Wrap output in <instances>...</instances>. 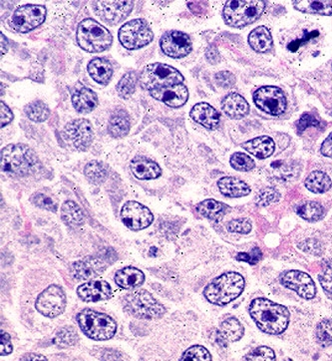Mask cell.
Here are the masks:
<instances>
[{
	"instance_id": "1",
	"label": "cell",
	"mask_w": 332,
	"mask_h": 361,
	"mask_svg": "<svg viewBox=\"0 0 332 361\" xmlns=\"http://www.w3.org/2000/svg\"><path fill=\"white\" fill-rule=\"evenodd\" d=\"M250 314L258 328L267 335H281L290 323V314L287 307L267 298L251 301Z\"/></svg>"
},
{
	"instance_id": "2",
	"label": "cell",
	"mask_w": 332,
	"mask_h": 361,
	"mask_svg": "<svg viewBox=\"0 0 332 361\" xmlns=\"http://www.w3.org/2000/svg\"><path fill=\"white\" fill-rule=\"evenodd\" d=\"M244 280L239 273L230 271L223 273L220 277L210 282L204 291L210 303L216 305H226L230 301L236 300L243 293Z\"/></svg>"
},
{
	"instance_id": "3",
	"label": "cell",
	"mask_w": 332,
	"mask_h": 361,
	"mask_svg": "<svg viewBox=\"0 0 332 361\" xmlns=\"http://www.w3.org/2000/svg\"><path fill=\"white\" fill-rule=\"evenodd\" d=\"M38 160L26 145L10 144L2 149L1 169L6 173L25 176L35 171Z\"/></svg>"
},
{
	"instance_id": "4",
	"label": "cell",
	"mask_w": 332,
	"mask_h": 361,
	"mask_svg": "<svg viewBox=\"0 0 332 361\" xmlns=\"http://www.w3.org/2000/svg\"><path fill=\"white\" fill-rule=\"evenodd\" d=\"M266 1L262 0H232L226 3L223 18L226 24L234 29H242L257 22L266 8Z\"/></svg>"
},
{
	"instance_id": "5",
	"label": "cell",
	"mask_w": 332,
	"mask_h": 361,
	"mask_svg": "<svg viewBox=\"0 0 332 361\" xmlns=\"http://www.w3.org/2000/svg\"><path fill=\"white\" fill-rule=\"evenodd\" d=\"M76 39L78 45L89 53L105 51L113 41L110 31L92 18H86L78 24Z\"/></svg>"
},
{
	"instance_id": "6",
	"label": "cell",
	"mask_w": 332,
	"mask_h": 361,
	"mask_svg": "<svg viewBox=\"0 0 332 361\" xmlns=\"http://www.w3.org/2000/svg\"><path fill=\"white\" fill-rule=\"evenodd\" d=\"M82 332L89 339L103 342L114 337L117 323L112 317L93 310H83L77 316Z\"/></svg>"
},
{
	"instance_id": "7",
	"label": "cell",
	"mask_w": 332,
	"mask_h": 361,
	"mask_svg": "<svg viewBox=\"0 0 332 361\" xmlns=\"http://www.w3.org/2000/svg\"><path fill=\"white\" fill-rule=\"evenodd\" d=\"M142 86L152 91L172 85L182 84L184 76L176 68L164 63H152L147 65L140 76Z\"/></svg>"
},
{
	"instance_id": "8",
	"label": "cell",
	"mask_w": 332,
	"mask_h": 361,
	"mask_svg": "<svg viewBox=\"0 0 332 361\" xmlns=\"http://www.w3.org/2000/svg\"><path fill=\"white\" fill-rule=\"evenodd\" d=\"M125 307L134 316L145 319H159L166 312L164 305L147 291L127 294Z\"/></svg>"
},
{
	"instance_id": "9",
	"label": "cell",
	"mask_w": 332,
	"mask_h": 361,
	"mask_svg": "<svg viewBox=\"0 0 332 361\" xmlns=\"http://www.w3.org/2000/svg\"><path fill=\"white\" fill-rule=\"evenodd\" d=\"M118 38L121 45L129 50L140 49L151 43L154 34L145 19H133L120 29Z\"/></svg>"
},
{
	"instance_id": "10",
	"label": "cell",
	"mask_w": 332,
	"mask_h": 361,
	"mask_svg": "<svg viewBox=\"0 0 332 361\" xmlns=\"http://www.w3.org/2000/svg\"><path fill=\"white\" fill-rule=\"evenodd\" d=\"M45 6L27 4L16 9L10 18V26L16 32L26 33L40 26L45 22Z\"/></svg>"
},
{
	"instance_id": "11",
	"label": "cell",
	"mask_w": 332,
	"mask_h": 361,
	"mask_svg": "<svg viewBox=\"0 0 332 361\" xmlns=\"http://www.w3.org/2000/svg\"><path fill=\"white\" fill-rule=\"evenodd\" d=\"M62 135L67 143L78 151L87 150L94 139L93 128L87 119H75L69 122Z\"/></svg>"
},
{
	"instance_id": "12",
	"label": "cell",
	"mask_w": 332,
	"mask_h": 361,
	"mask_svg": "<svg viewBox=\"0 0 332 361\" xmlns=\"http://www.w3.org/2000/svg\"><path fill=\"white\" fill-rule=\"evenodd\" d=\"M255 105L262 111L273 116L285 113L287 99L281 89L276 86H264L253 94Z\"/></svg>"
},
{
	"instance_id": "13",
	"label": "cell",
	"mask_w": 332,
	"mask_h": 361,
	"mask_svg": "<svg viewBox=\"0 0 332 361\" xmlns=\"http://www.w3.org/2000/svg\"><path fill=\"white\" fill-rule=\"evenodd\" d=\"M66 296L63 289L58 286L48 287L40 294L36 300V310L45 316H58L66 307Z\"/></svg>"
},
{
	"instance_id": "14",
	"label": "cell",
	"mask_w": 332,
	"mask_h": 361,
	"mask_svg": "<svg viewBox=\"0 0 332 361\" xmlns=\"http://www.w3.org/2000/svg\"><path fill=\"white\" fill-rule=\"evenodd\" d=\"M92 8L97 16H99L103 22L108 24L116 25L130 15L134 8V2L95 1L92 2Z\"/></svg>"
},
{
	"instance_id": "15",
	"label": "cell",
	"mask_w": 332,
	"mask_h": 361,
	"mask_svg": "<svg viewBox=\"0 0 332 361\" xmlns=\"http://www.w3.org/2000/svg\"><path fill=\"white\" fill-rule=\"evenodd\" d=\"M122 222L132 231L146 229L153 223L154 216L144 204L129 201L121 210Z\"/></svg>"
},
{
	"instance_id": "16",
	"label": "cell",
	"mask_w": 332,
	"mask_h": 361,
	"mask_svg": "<svg viewBox=\"0 0 332 361\" xmlns=\"http://www.w3.org/2000/svg\"><path fill=\"white\" fill-rule=\"evenodd\" d=\"M280 282L283 287L292 289L306 300H311L317 294L315 282L303 271H288L281 275Z\"/></svg>"
},
{
	"instance_id": "17",
	"label": "cell",
	"mask_w": 332,
	"mask_h": 361,
	"mask_svg": "<svg viewBox=\"0 0 332 361\" xmlns=\"http://www.w3.org/2000/svg\"><path fill=\"white\" fill-rule=\"evenodd\" d=\"M160 45L166 55L175 59L183 58L192 51L190 36L181 31L166 32L161 38Z\"/></svg>"
},
{
	"instance_id": "18",
	"label": "cell",
	"mask_w": 332,
	"mask_h": 361,
	"mask_svg": "<svg viewBox=\"0 0 332 361\" xmlns=\"http://www.w3.org/2000/svg\"><path fill=\"white\" fill-rule=\"evenodd\" d=\"M152 97L161 101L164 104L172 108H179L186 104L189 99V90L186 85H172L164 88L150 91Z\"/></svg>"
},
{
	"instance_id": "19",
	"label": "cell",
	"mask_w": 332,
	"mask_h": 361,
	"mask_svg": "<svg viewBox=\"0 0 332 361\" xmlns=\"http://www.w3.org/2000/svg\"><path fill=\"white\" fill-rule=\"evenodd\" d=\"M77 294L85 303H96L109 300L112 296V289L105 280H90L78 287Z\"/></svg>"
},
{
	"instance_id": "20",
	"label": "cell",
	"mask_w": 332,
	"mask_h": 361,
	"mask_svg": "<svg viewBox=\"0 0 332 361\" xmlns=\"http://www.w3.org/2000/svg\"><path fill=\"white\" fill-rule=\"evenodd\" d=\"M107 266L98 257H85L72 266L73 277L79 280L94 279L104 273Z\"/></svg>"
},
{
	"instance_id": "21",
	"label": "cell",
	"mask_w": 332,
	"mask_h": 361,
	"mask_svg": "<svg viewBox=\"0 0 332 361\" xmlns=\"http://www.w3.org/2000/svg\"><path fill=\"white\" fill-rule=\"evenodd\" d=\"M191 118L196 123L207 129H214L220 124L221 117L219 112L207 103H198L191 110Z\"/></svg>"
},
{
	"instance_id": "22",
	"label": "cell",
	"mask_w": 332,
	"mask_h": 361,
	"mask_svg": "<svg viewBox=\"0 0 332 361\" xmlns=\"http://www.w3.org/2000/svg\"><path fill=\"white\" fill-rule=\"evenodd\" d=\"M221 108L227 116L232 119H242L250 112V105L243 96L237 93H230L221 101Z\"/></svg>"
},
{
	"instance_id": "23",
	"label": "cell",
	"mask_w": 332,
	"mask_h": 361,
	"mask_svg": "<svg viewBox=\"0 0 332 361\" xmlns=\"http://www.w3.org/2000/svg\"><path fill=\"white\" fill-rule=\"evenodd\" d=\"M130 168L134 176L140 180H153L162 174L160 166L145 157L134 158Z\"/></svg>"
},
{
	"instance_id": "24",
	"label": "cell",
	"mask_w": 332,
	"mask_h": 361,
	"mask_svg": "<svg viewBox=\"0 0 332 361\" xmlns=\"http://www.w3.org/2000/svg\"><path fill=\"white\" fill-rule=\"evenodd\" d=\"M243 148L255 157L267 159L273 155L274 149H276V144H274L271 138L267 137V136H262V137H257L246 142L243 144Z\"/></svg>"
},
{
	"instance_id": "25",
	"label": "cell",
	"mask_w": 332,
	"mask_h": 361,
	"mask_svg": "<svg viewBox=\"0 0 332 361\" xmlns=\"http://www.w3.org/2000/svg\"><path fill=\"white\" fill-rule=\"evenodd\" d=\"M219 188L223 196L241 198L250 195L251 188L248 184L235 177H225L218 182Z\"/></svg>"
},
{
	"instance_id": "26",
	"label": "cell",
	"mask_w": 332,
	"mask_h": 361,
	"mask_svg": "<svg viewBox=\"0 0 332 361\" xmlns=\"http://www.w3.org/2000/svg\"><path fill=\"white\" fill-rule=\"evenodd\" d=\"M72 104L76 111L79 113H90L98 106V97L93 91L83 87L79 90L74 92Z\"/></svg>"
},
{
	"instance_id": "27",
	"label": "cell",
	"mask_w": 332,
	"mask_h": 361,
	"mask_svg": "<svg viewBox=\"0 0 332 361\" xmlns=\"http://www.w3.org/2000/svg\"><path fill=\"white\" fill-rule=\"evenodd\" d=\"M145 275L142 271L133 266H127L117 271L115 275V282L122 289H134L140 287L144 282Z\"/></svg>"
},
{
	"instance_id": "28",
	"label": "cell",
	"mask_w": 332,
	"mask_h": 361,
	"mask_svg": "<svg viewBox=\"0 0 332 361\" xmlns=\"http://www.w3.org/2000/svg\"><path fill=\"white\" fill-rule=\"evenodd\" d=\"M131 128V119L125 110H116L109 119L108 131L114 138H123L128 134Z\"/></svg>"
},
{
	"instance_id": "29",
	"label": "cell",
	"mask_w": 332,
	"mask_h": 361,
	"mask_svg": "<svg viewBox=\"0 0 332 361\" xmlns=\"http://www.w3.org/2000/svg\"><path fill=\"white\" fill-rule=\"evenodd\" d=\"M88 72L92 79L99 84L106 85L113 74L112 65L105 58H94L89 62Z\"/></svg>"
},
{
	"instance_id": "30",
	"label": "cell",
	"mask_w": 332,
	"mask_h": 361,
	"mask_svg": "<svg viewBox=\"0 0 332 361\" xmlns=\"http://www.w3.org/2000/svg\"><path fill=\"white\" fill-rule=\"evenodd\" d=\"M248 43L255 52L266 53L273 47V38L267 27L260 26L251 32Z\"/></svg>"
},
{
	"instance_id": "31",
	"label": "cell",
	"mask_w": 332,
	"mask_h": 361,
	"mask_svg": "<svg viewBox=\"0 0 332 361\" xmlns=\"http://www.w3.org/2000/svg\"><path fill=\"white\" fill-rule=\"evenodd\" d=\"M294 6L301 13H311V15H319L329 16L332 15V2L329 0H297L294 1Z\"/></svg>"
},
{
	"instance_id": "32",
	"label": "cell",
	"mask_w": 332,
	"mask_h": 361,
	"mask_svg": "<svg viewBox=\"0 0 332 361\" xmlns=\"http://www.w3.org/2000/svg\"><path fill=\"white\" fill-rule=\"evenodd\" d=\"M244 326L235 317L226 319L221 323L220 335L226 342H239L244 337Z\"/></svg>"
},
{
	"instance_id": "33",
	"label": "cell",
	"mask_w": 332,
	"mask_h": 361,
	"mask_svg": "<svg viewBox=\"0 0 332 361\" xmlns=\"http://www.w3.org/2000/svg\"><path fill=\"white\" fill-rule=\"evenodd\" d=\"M61 217L64 223L70 227H78L84 224V214L81 208L72 201H66L62 204Z\"/></svg>"
},
{
	"instance_id": "34",
	"label": "cell",
	"mask_w": 332,
	"mask_h": 361,
	"mask_svg": "<svg viewBox=\"0 0 332 361\" xmlns=\"http://www.w3.org/2000/svg\"><path fill=\"white\" fill-rule=\"evenodd\" d=\"M332 182L329 175L322 171H315L306 178V187L315 194H324L331 190Z\"/></svg>"
},
{
	"instance_id": "35",
	"label": "cell",
	"mask_w": 332,
	"mask_h": 361,
	"mask_svg": "<svg viewBox=\"0 0 332 361\" xmlns=\"http://www.w3.org/2000/svg\"><path fill=\"white\" fill-rule=\"evenodd\" d=\"M227 207L216 200H205L197 206L198 213L212 220H220L225 215Z\"/></svg>"
},
{
	"instance_id": "36",
	"label": "cell",
	"mask_w": 332,
	"mask_h": 361,
	"mask_svg": "<svg viewBox=\"0 0 332 361\" xmlns=\"http://www.w3.org/2000/svg\"><path fill=\"white\" fill-rule=\"evenodd\" d=\"M297 213L303 220H308V222H317L324 218V209L317 202L308 201L303 202L297 207Z\"/></svg>"
},
{
	"instance_id": "37",
	"label": "cell",
	"mask_w": 332,
	"mask_h": 361,
	"mask_svg": "<svg viewBox=\"0 0 332 361\" xmlns=\"http://www.w3.org/2000/svg\"><path fill=\"white\" fill-rule=\"evenodd\" d=\"M25 114L30 120L34 122H45L50 115L49 108L42 101H33L25 107Z\"/></svg>"
},
{
	"instance_id": "38",
	"label": "cell",
	"mask_w": 332,
	"mask_h": 361,
	"mask_svg": "<svg viewBox=\"0 0 332 361\" xmlns=\"http://www.w3.org/2000/svg\"><path fill=\"white\" fill-rule=\"evenodd\" d=\"M315 339L317 344L322 347L332 346V321L324 319L317 324L315 328Z\"/></svg>"
},
{
	"instance_id": "39",
	"label": "cell",
	"mask_w": 332,
	"mask_h": 361,
	"mask_svg": "<svg viewBox=\"0 0 332 361\" xmlns=\"http://www.w3.org/2000/svg\"><path fill=\"white\" fill-rule=\"evenodd\" d=\"M84 173L90 181L100 184L107 178L108 172L102 163L92 161L85 166Z\"/></svg>"
},
{
	"instance_id": "40",
	"label": "cell",
	"mask_w": 332,
	"mask_h": 361,
	"mask_svg": "<svg viewBox=\"0 0 332 361\" xmlns=\"http://www.w3.org/2000/svg\"><path fill=\"white\" fill-rule=\"evenodd\" d=\"M137 83V75L134 72H129L121 78L117 84V91L122 98L128 99L133 95Z\"/></svg>"
},
{
	"instance_id": "41",
	"label": "cell",
	"mask_w": 332,
	"mask_h": 361,
	"mask_svg": "<svg viewBox=\"0 0 332 361\" xmlns=\"http://www.w3.org/2000/svg\"><path fill=\"white\" fill-rule=\"evenodd\" d=\"M78 342V335L73 328H64L60 330L53 339L55 346L65 348V347L72 346Z\"/></svg>"
},
{
	"instance_id": "42",
	"label": "cell",
	"mask_w": 332,
	"mask_h": 361,
	"mask_svg": "<svg viewBox=\"0 0 332 361\" xmlns=\"http://www.w3.org/2000/svg\"><path fill=\"white\" fill-rule=\"evenodd\" d=\"M179 361H213V360L206 347L193 346L184 351Z\"/></svg>"
},
{
	"instance_id": "43",
	"label": "cell",
	"mask_w": 332,
	"mask_h": 361,
	"mask_svg": "<svg viewBox=\"0 0 332 361\" xmlns=\"http://www.w3.org/2000/svg\"><path fill=\"white\" fill-rule=\"evenodd\" d=\"M274 349L267 346H260L253 349L244 358V361H276Z\"/></svg>"
},
{
	"instance_id": "44",
	"label": "cell",
	"mask_w": 332,
	"mask_h": 361,
	"mask_svg": "<svg viewBox=\"0 0 332 361\" xmlns=\"http://www.w3.org/2000/svg\"><path fill=\"white\" fill-rule=\"evenodd\" d=\"M230 166L237 171L248 172L255 168V161L244 153H236L230 158Z\"/></svg>"
},
{
	"instance_id": "45",
	"label": "cell",
	"mask_w": 332,
	"mask_h": 361,
	"mask_svg": "<svg viewBox=\"0 0 332 361\" xmlns=\"http://www.w3.org/2000/svg\"><path fill=\"white\" fill-rule=\"evenodd\" d=\"M280 195L274 188H264L255 197V204L260 207H267L276 203L280 200Z\"/></svg>"
},
{
	"instance_id": "46",
	"label": "cell",
	"mask_w": 332,
	"mask_h": 361,
	"mask_svg": "<svg viewBox=\"0 0 332 361\" xmlns=\"http://www.w3.org/2000/svg\"><path fill=\"white\" fill-rule=\"evenodd\" d=\"M31 202L35 206L40 209H45V210L50 211H56L57 204L53 201L52 198L48 197L47 195L43 194V193H36L33 196L31 197Z\"/></svg>"
},
{
	"instance_id": "47",
	"label": "cell",
	"mask_w": 332,
	"mask_h": 361,
	"mask_svg": "<svg viewBox=\"0 0 332 361\" xmlns=\"http://www.w3.org/2000/svg\"><path fill=\"white\" fill-rule=\"evenodd\" d=\"M227 229L230 233L246 234L251 231V223L248 218H237V220H230L227 225Z\"/></svg>"
},
{
	"instance_id": "48",
	"label": "cell",
	"mask_w": 332,
	"mask_h": 361,
	"mask_svg": "<svg viewBox=\"0 0 332 361\" xmlns=\"http://www.w3.org/2000/svg\"><path fill=\"white\" fill-rule=\"evenodd\" d=\"M318 280L325 291L332 293V264H325L324 270L318 275Z\"/></svg>"
},
{
	"instance_id": "49",
	"label": "cell",
	"mask_w": 332,
	"mask_h": 361,
	"mask_svg": "<svg viewBox=\"0 0 332 361\" xmlns=\"http://www.w3.org/2000/svg\"><path fill=\"white\" fill-rule=\"evenodd\" d=\"M214 79L219 86L223 87V88H230L236 83V77L229 71H221V72L216 73Z\"/></svg>"
},
{
	"instance_id": "50",
	"label": "cell",
	"mask_w": 332,
	"mask_h": 361,
	"mask_svg": "<svg viewBox=\"0 0 332 361\" xmlns=\"http://www.w3.org/2000/svg\"><path fill=\"white\" fill-rule=\"evenodd\" d=\"M308 127H320V123L311 115L304 114L297 122V129L299 132H303Z\"/></svg>"
},
{
	"instance_id": "51",
	"label": "cell",
	"mask_w": 332,
	"mask_h": 361,
	"mask_svg": "<svg viewBox=\"0 0 332 361\" xmlns=\"http://www.w3.org/2000/svg\"><path fill=\"white\" fill-rule=\"evenodd\" d=\"M262 257V252L258 248H253L248 254H239L237 256V261L246 262L250 264H255Z\"/></svg>"
},
{
	"instance_id": "52",
	"label": "cell",
	"mask_w": 332,
	"mask_h": 361,
	"mask_svg": "<svg viewBox=\"0 0 332 361\" xmlns=\"http://www.w3.org/2000/svg\"><path fill=\"white\" fill-rule=\"evenodd\" d=\"M13 346L11 344L10 335L1 331V339H0V353L2 356L8 355L13 353Z\"/></svg>"
},
{
	"instance_id": "53",
	"label": "cell",
	"mask_w": 332,
	"mask_h": 361,
	"mask_svg": "<svg viewBox=\"0 0 332 361\" xmlns=\"http://www.w3.org/2000/svg\"><path fill=\"white\" fill-rule=\"evenodd\" d=\"M0 114H1V127H4V126L10 123L13 120V117H15L13 111L3 102H1V113Z\"/></svg>"
},
{
	"instance_id": "54",
	"label": "cell",
	"mask_w": 332,
	"mask_h": 361,
	"mask_svg": "<svg viewBox=\"0 0 332 361\" xmlns=\"http://www.w3.org/2000/svg\"><path fill=\"white\" fill-rule=\"evenodd\" d=\"M320 151L325 157H332V133L324 140Z\"/></svg>"
},
{
	"instance_id": "55",
	"label": "cell",
	"mask_w": 332,
	"mask_h": 361,
	"mask_svg": "<svg viewBox=\"0 0 332 361\" xmlns=\"http://www.w3.org/2000/svg\"><path fill=\"white\" fill-rule=\"evenodd\" d=\"M19 361H47L45 356L38 353H27Z\"/></svg>"
},
{
	"instance_id": "56",
	"label": "cell",
	"mask_w": 332,
	"mask_h": 361,
	"mask_svg": "<svg viewBox=\"0 0 332 361\" xmlns=\"http://www.w3.org/2000/svg\"><path fill=\"white\" fill-rule=\"evenodd\" d=\"M207 61L212 62V63H216L220 61V56H219L218 50L214 47H210L207 52Z\"/></svg>"
},
{
	"instance_id": "57",
	"label": "cell",
	"mask_w": 332,
	"mask_h": 361,
	"mask_svg": "<svg viewBox=\"0 0 332 361\" xmlns=\"http://www.w3.org/2000/svg\"><path fill=\"white\" fill-rule=\"evenodd\" d=\"M8 40H6V36L1 33V54H6V51H8Z\"/></svg>"
}]
</instances>
